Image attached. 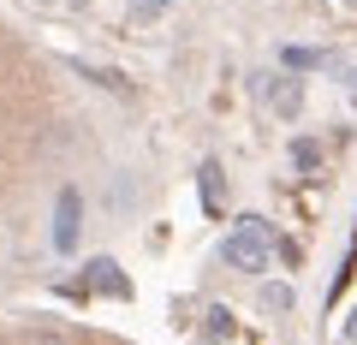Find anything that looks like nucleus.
<instances>
[{
    "label": "nucleus",
    "instance_id": "obj_2",
    "mask_svg": "<svg viewBox=\"0 0 357 345\" xmlns=\"http://www.w3.org/2000/svg\"><path fill=\"white\" fill-rule=\"evenodd\" d=\"M227 256H232V262H238V268H262V238H256V232H238Z\"/></svg>",
    "mask_w": 357,
    "mask_h": 345
},
{
    "label": "nucleus",
    "instance_id": "obj_1",
    "mask_svg": "<svg viewBox=\"0 0 357 345\" xmlns=\"http://www.w3.org/2000/svg\"><path fill=\"white\" fill-rule=\"evenodd\" d=\"M54 244H60V250L77 244V191H72V185H66L60 203H54Z\"/></svg>",
    "mask_w": 357,
    "mask_h": 345
},
{
    "label": "nucleus",
    "instance_id": "obj_3",
    "mask_svg": "<svg viewBox=\"0 0 357 345\" xmlns=\"http://www.w3.org/2000/svg\"><path fill=\"white\" fill-rule=\"evenodd\" d=\"M137 6H143V13H155V6H167V0H137Z\"/></svg>",
    "mask_w": 357,
    "mask_h": 345
}]
</instances>
